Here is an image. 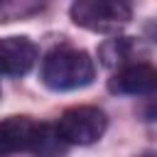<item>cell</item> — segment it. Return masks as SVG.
Instances as JSON below:
<instances>
[{
	"label": "cell",
	"mask_w": 157,
	"mask_h": 157,
	"mask_svg": "<svg viewBox=\"0 0 157 157\" xmlns=\"http://www.w3.org/2000/svg\"><path fill=\"white\" fill-rule=\"evenodd\" d=\"M66 150H69V145L59 135L56 125H52V123H37V132H34L32 150H29L34 157H64Z\"/></svg>",
	"instance_id": "obj_7"
},
{
	"label": "cell",
	"mask_w": 157,
	"mask_h": 157,
	"mask_svg": "<svg viewBox=\"0 0 157 157\" xmlns=\"http://www.w3.org/2000/svg\"><path fill=\"white\" fill-rule=\"evenodd\" d=\"M93 59L76 47H56L42 61V83L52 91H76L93 81Z\"/></svg>",
	"instance_id": "obj_1"
},
{
	"label": "cell",
	"mask_w": 157,
	"mask_h": 157,
	"mask_svg": "<svg viewBox=\"0 0 157 157\" xmlns=\"http://www.w3.org/2000/svg\"><path fill=\"white\" fill-rule=\"evenodd\" d=\"M37 61V44L29 37H0V74L25 76Z\"/></svg>",
	"instance_id": "obj_5"
},
{
	"label": "cell",
	"mask_w": 157,
	"mask_h": 157,
	"mask_svg": "<svg viewBox=\"0 0 157 157\" xmlns=\"http://www.w3.org/2000/svg\"><path fill=\"white\" fill-rule=\"evenodd\" d=\"M108 91L118 96H150L157 93V66L135 61L120 66L108 81Z\"/></svg>",
	"instance_id": "obj_4"
},
{
	"label": "cell",
	"mask_w": 157,
	"mask_h": 157,
	"mask_svg": "<svg viewBox=\"0 0 157 157\" xmlns=\"http://www.w3.org/2000/svg\"><path fill=\"white\" fill-rule=\"evenodd\" d=\"M74 25L91 32H118L132 20V7L128 0H74L71 5Z\"/></svg>",
	"instance_id": "obj_2"
},
{
	"label": "cell",
	"mask_w": 157,
	"mask_h": 157,
	"mask_svg": "<svg viewBox=\"0 0 157 157\" xmlns=\"http://www.w3.org/2000/svg\"><path fill=\"white\" fill-rule=\"evenodd\" d=\"M37 132V120L29 115H10L0 120V157L29 152Z\"/></svg>",
	"instance_id": "obj_6"
},
{
	"label": "cell",
	"mask_w": 157,
	"mask_h": 157,
	"mask_svg": "<svg viewBox=\"0 0 157 157\" xmlns=\"http://www.w3.org/2000/svg\"><path fill=\"white\" fill-rule=\"evenodd\" d=\"M105 128H108V118L96 105L66 108L56 120V130L66 145H93L103 137Z\"/></svg>",
	"instance_id": "obj_3"
},
{
	"label": "cell",
	"mask_w": 157,
	"mask_h": 157,
	"mask_svg": "<svg viewBox=\"0 0 157 157\" xmlns=\"http://www.w3.org/2000/svg\"><path fill=\"white\" fill-rule=\"evenodd\" d=\"M132 54V42L130 37H113V39H105L98 49V59L101 64L105 66H125L128 59Z\"/></svg>",
	"instance_id": "obj_8"
}]
</instances>
